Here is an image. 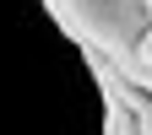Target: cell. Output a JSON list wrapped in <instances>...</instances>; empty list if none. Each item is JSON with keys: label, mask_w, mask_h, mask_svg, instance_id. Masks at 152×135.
<instances>
[{"label": "cell", "mask_w": 152, "mask_h": 135, "mask_svg": "<svg viewBox=\"0 0 152 135\" xmlns=\"http://www.w3.org/2000/svg\"><path fill=\"white\" fill-rule=\"evenodd\" d=\"M54 22H60L82 49H103V60L114 70H125L130 81L147 87V70H141V38L152 27V16L141 0H49Z\"/></svg>", "instance_id": "cell-1"}, {"label": "cell", "mask_w": 152, "mask_h": 135, "mask_svg": "<svg viewBox=\"0 0 152 135\" xmlns=\"http://www.w3.org/2000/svg\"><path fill=\"white\" fill-rule=\"evenodd\" d=\"M136 60H141V70H147V87H152V27H147V38H141V54H136Z\"/></svg>", "instance_id": "cell-2"}, {"label": "cell", "mask_w": 152, "mask_h": 135, "mask_svg": "<svg viewBox=\"0 0 152 135\" xmlns=\"http://www.w3.org/2000/svg\"><path fill=\"white\" fill-rule=\"evenodd\" d=\"M141 6H147V16H152V0H141Z\"/></svg>", "instance_id": "cell-3"}]
</instances>
